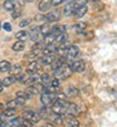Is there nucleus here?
Segmentation results:
<instances>
[{"label":"nucleus","instance_id":"a18cd8bd","mask_svg":"<svg viewBox=\"0 0 117 127\" xmlns=\"http://www.w3.org/2000/svg\"><path fill=\"white\" fill-rule=\"evenodd\" d=\"M25 1H27V3H33L34 0H25Z\"/></svg>","mask_w":117,"mask_h":127},{"label":"nucleus","instance_id":"f3484780","mask_svg":"<svg viewBox=\"0 0 117 127\" xmlns=\"http://www.w3.org/2000/svg\"><path fill=\"white\" fill-rule=\"evenodd\" d=\"M53 78H54V77H52L50 74H48V73H43V74L40 76V83H42L44 87H49V86H50V82H52Z\"/></svg>","mask_w":117,"mask_h":127},{"label":"nucleus","instance_id":"7c9ffc66","mask_svg":"<svg viewBox=\"0 0 117 127\" xmlns=\"http://www.w3.org/2000/svg\"><path fill=\"white\" fill-rule=\"evenodd\" d=\"M30 23H32V20L29 19V18H27V19H23L20 23H19V27H20V28H25V27H28Z\"/></svg>","mask_w":117,"mask_h":127},{"label":"nucleus","instance_id":"ddd939ff","mask_svg":"<svg viewBox=\"0 0 117 127\" xmlns=\"http://www.w3.org/2000/svg\"><path fill=\"white\" fill-rule=\"evenodd\" d=\"M55 61L54 54H47V56H43L40 59H39V63H42L44 65H52V63Z\"/></svg>","mask_w":117,"mask_h":127},{"label":"nucleus","instance_id":"4468645a","mask_svg":"<svg viewBox=\"0 0 117 127\" xmlns=\"http://www.w3.org/2000/svg\"><path fill=\"white\" fill-rule=\"evenodd\" d=\"M87 10H88V8H87V5H83V6H79L76 11H74V14H73V16L76 18V19H81L82 16H84L86 15V13H87Z\"/></svg>","mask_w":117,"mask_h":127},{"label":"nucleus","instance_id":"f03ea898","mask_svg":"<svg viewBox=\"0 0 117 127\" xmlns=\"http://www.w3.org/2000/svg\"><path fill=\"white\" fill-rule=\"evenodd\" d=\"M55 99H57V93L48 92V91L45 89V87H44V91H43L42 95H40V102H42L44 106H48V107H49Z\"/></svg>","mask_w":117,"mask_h":127},{"label":"nucleus","instance_id":"a878e982","mask_svg":"<svg viewBox=\"0 0 117 127\" xmlns=\"http://www.w3.org/2000/svg\"><path fill=\"white\" fill-rule=\"evenodd\" d=\"M10 72H11V74L13 76H19L22 73V65L20 64H14V65H11V68H10Z\"/></svg>","mask_w":117,"mask_h":127},{"label":"nucleus","instance_id":"a211bd4d","mask_svg":"<svg viewBox=\"0 0 117 127\" xmlns=\"http://www.w3.org/2000/svg\"><path fill=\"white\" fill-rule=\"evenodd\" d=\"M39 68H40V64L37 61H32L28 63V72H30V73H37Z\"/></svg>","mask_w":117,"mask_h":127},{"label":"nucleus","instance_id":"473e14b6","mask_svg":"<svg viewBox=\"0 0 117 127\" xmlns=\"http://www.w3.org/2000/svg\"><path fill=\"white\" fill-rule=\"evenodd\" d=\"M11 13H13V14H11L13 19H16V18H19V16L22 15V10H20V9H16V8H15V9H14Z\"/></svg>","mask_w":117,"mask_h":127},{"label":"nucleus","instance_id":"6ab92c4d","mask_svg":"<svg viewBox=\"0 0 117 127\" xmlns=\"http://www.w3.org/2000/svg\"><path fill=\"white\" fill-rule=\"evenodd\" d=\"M42 52L44 53V56H47V54H54V53L57 52V44H55V43H53V44H47V45L43 48Z\"/></svg>","mask_w":117,"mask_h":127},{"label":"nucleus","instance_id":"79ce46f5","mask_svg":"<svg viewBox=\"0 0 117 127\" xmlns=\"http://www.w3.org/2000/svg\"><path fill=\"white\" fill-rule=\"evenodd\" d=\"M87 1H91V3H98L100 0H87Z\"/></svg>","mask_w":117,"mask_h":127},{"label":"nucleus","instance_id":"393cba45","mask_svg":"<svg viewBox=\"0 0 117 127\" xmlns=\"http://www.w3.org/2000/svg\"><path fill=\"white\" fill-rule=\"evenodd\" d=\"M15 38L18 39V40H22V42H25L29 37H28V33L25 32V30H20V32H18L16 34H15Z\"/></svg>","mask_w":117,"mask_h":127},{"label":"nucleus","instance_id":"1a4fd4ad","mask_svg":"<svg viewBox=\"0 0 117 127\" xmlns=\"http://www.w3.org/2000/svg\"><path fill=\"white\" fill-rule=\"evenodd\" d=\"M44 16H45V22L47 23H55V22H58V20L61 19V13L57 11V10L48 11Z\"/></svg>","mask_w":117,"mask_h":127},{"label":"nucleus","instance_id":"b1692460","mask_svg":"<svg viewBox=\"0 0 117 127\" xmlns=\"http://www.w3.org/2000/svg\"><path fill=\"white\" fill-rule=\"evenodd\" d=\"M50 1H52V0H42L40 4H39V10H40V11H48Z\"/></svg>","mask_w":117,"mask_h":127},{"label":"nucleus","instance_id":"a19ab883","mask_svg":"<svg viewBox=\"0 0 117 127\" xmlns=\"http://www.w3.org/2000/svg\"><path fill=\"white\" fill-rule=\"evenodd\" d=\"M3 89H4V86H3V82H1V81H0V93H1V92H3Z\"/></svg>","mask_w":117,"mask_h":127},{"label":"nucleus","instance_id":"c9c22d12","mask_svg":"<svg viewBox=\"0 0 117 127\" xmlns=\"http://www.w3.org/2000/svg\"><path fill=\"white\" fill-rule=\"evenodd\" d=\"M34 19H35L37 22H45V16H44L43 14H38V15H35Z\"/></svg>","mask_w":117,"mask_h":127},{"label":"nucleus","instance_id":"4be33fe9","mask_svg":"<svg viewBox=\"0 0 117 127\" xmlns=\"http://www.w3.org/2000/svg\"><path fill=\"white\" fill-rule=\"evenodd\" d=\"M55 42V34H53L52 32L48 33L47 35H44V39H43V43L47 45V44H53Z\"/></svg>","mask_w":117,"mask_h":127},{"label":"nucleus","instance_id":"ea45409f","mask_svg":"<svg viewBox=\"0 0 117 127\" xmlns=\"http://www.w3.org/2000/svg\"><path fill=\"white\" fill-rule=\"evenodd\" d=\"M42 127H55V126H54L53 123H44Z\"/></svg>","mask_w":117,"mask_h":127},{"label":"nucleus","instance_id":"72a5a7b5","mask_svg":"<svg viewBox=\"0 0 117 127\" xmlns=\"http://www.w3.org/2000/svg\"><path fill=\"white\" fill-rule=\"evenodd\" d=\"M16 97H23V98H25V99H29L32 96H30V93H28V92H16Z\"/></svg>","mask_w":117,"mask_h":127},{"label":"nucleus","instance_id":"f704fd0d","mask_svg":"<svg viewBox=\"0 0 117 127\" xmlns=\"http://www.w3.org/2000/svg\"><path fill=\"white\" fill-rule=\"evenodd\" d=\"M64 1H66V0H52V1H50V5H53V6H58V5L63 4Z\"/></svg>","mask_w":117,"mask_h":127},{"label":"nucleus","instance_id":"bb28decb","mask_svg":"<svg viewBox=\"0 0 117 127\" xmlns=\"http://www.w3.org/2000/svg\"><path fill=\"white\" fill-rule=\"evenodd\" d=\"M13 50H15V52H20V50H23L24 48H25V44H24V42H22V40H18V42H15L14 44H13Z\"/></svg>","mask_w":117,"mask_h":127},{"label":"nucleus","instance_id":"dca6fc26","mask_svg":"<svg viewBox=\"0 0 117 127\" xmlns=\"http://www.w3.org/2000/svg\"><path fill=\"white\" fill-rule=\"evenodd\" d=\"M3 8L6 11H13L16 8V1L15 0H5L4 4H3Z\"/></svg>","mask_w":117,"mask_h":127},{"label":"nucleus","instance_id":"aec40b11","mask_svg":"<svg viewBox=\"0 0 117 127\" xmlns=\"http://www.w3.org/2000/svg\"><path fill=\"white\" fill-rule=\"evenodd\" d=\"M1 82H3V86H4V87H10V86H13V84L16 82V77L13 76V74H10V76L5 77Z\"/></svg>","mask_w":117,"mask_h":127},{"label":"nucleus","instance_id":"4c0bfd02","mask_svg":"<svg viewBox=\"0 0 117 127\" xmlns=\"http://www.w3.org/2000/svg\"><path fill=\"white\" fill-rule=\"evenodd\" d=\"M5 121H8V117L4 115V112H1L0 113V122H5Z\"/></svg>","mask_w":117,"mask_h":127},{"label":"nucleus","instance_id":"cd10ccee","mask_svg":"<svg viewBox=\"0 0 117 127\" xmlns=\"http://www.w3.org/2000/svg\"><path fill=\"white\" fill-rule=\"evenodd\" d=\"M86 28H87V24L83 23V22H79V23L74 24V30L78 32V33H83L86 30Z\"/></svg>","mask_w":117,"mask_h":127},{"label":"nucleus","instance_id":"9b49d317","mask_svg":"<svg viewBox=\"0 0 117 127\" xmlns=\"http://www.w3.org/2000/svg\"><path fill=\"white\" fill-rule=\"evenodd\" d=\"M74 11H76V4H74V1H69V3L66 4V6L63 9V15L64 16H72L74 14Z\"/></svg>","mask_w":117,"mask_h":127},{"label":"nucleus","instance_id":"6e6552de","mask_svg":"<svg viewBox=\"0 0 117 127\" xmlns=\"http://www.w3.org/2000/svg\"><path fill=\"white\" fill-rule=\"evenodd\" d=\"M63 127H79V122L73 116H66L62 122Z\"/></svg>","mask_w":117,"mask_h":127},{"label":"nucleus","instance_id":"f257e3e1","mask_svg":"<svg viewBox=\"0 0 117 127\" xmlns=\"http://www.w3.org/2000/svg\"><path fill=\"white\" fill-rule=\"evenodd\" d=\"M53 72H54L53 77H54L55 79H58V81H63V79H67V78H68V77H71V74L73 73V72L71 70V68L68 67V63H67L66 65L61 67V68H58V69L53 70Z\"/></svg>","mask_w":117,"mask_h":127},{"label":"nucleus","instance_id":"c756f323","mask_svg":"<svg viewBox=\"0 0 117 127\" xmlns=\"http://www.w3.org/2000/svg\"><path fill=\"white\" fill-rule=\"evenodd\" d=\"M4 115L8 117V120H9V118H13V117L16 115V110H15V108H8V110L4 111Z\"/></svg>","mask_w":117,"mask_h":127},{"label":"nucleus","instance_id":"37998d69","mask_svg":"<svg viewBox=\"0 0 117 127\" xmlns=\"http://www.w3.org/2000/svg\"><path fill=\"white\" fill-rule=\"evenodd\" d=\"M11 127H23L22 125H11Z\"/></svg>","mask_w":117,"mask_h":127},{"label":"nucleus","instance_id":"e433bc0d","mask_svg":"<svg viewBox=\"0 0 117 127\" xmlns=\"http://www.w3.org/2000/svg\"><path fill=\"white\" fill-rule=\"evenodd\" d=\"M3 28H4V30H6V32H11V24L8 23V22L3 24Z\"/></svg>","mask_w":117,"mask_h":127},{"label":"nucleus","instance_id":"49530a36","mask_svg":"<svg viewBox=\"0 0 117 127\" xmlns=\"http://www.w3.org/2000/svg\"><path fill=\"white\" fill-rule=\"evenodd\" d=\"M1 28H3V24H1V23H0V29H1Z\"/></svg>","mask_w":117,"mask_h":127},{"label":"nucleus","instance_id":"5701e85b","mask_svg":"<svg viewBox=\"0 0 117 127\" xmlns=\"http://www.w3.org/2000/svg\"><path fill=\"white\" fill-rule=\"evenodd\" d=\"M11 68V63L8 61H1L0 62V72H9Z\"/></svg>","mask_w":117,"mask_h":127},{"label":"nucleus","instance_id":"2eb2a0df","mask_svg":"<svg viewBox=\"0 0 117 127\" xmlns=\"http://www.w3.org/2000/svg\"><path fill=\"white\" fill-rule=\"evenodd\" d=\"M66 64H67V59H66L64 57H61L59 59H55V61L52 63V69L55 70V69H58V68L66 65Z\"/></svg>","mask_w":117,"mask_h":127},{"label":"nucleus","instance_id":"0eeeda50","mask_svg":"<svg viewBox=\"0 0 117 127\" xmlns=\"http://www.w3.org/2000/svg\"><path fill=\"white\" fill-rule=\"evenodd\" d=\"M79 115V107H78L76 103L73 102H68L67 104V110H66V116H78Z\"/></svg>","mask_w":117,"mask_h":127},{"label":"nucleus","instance_id":"f8f14e48","mask_svg":"<svg viewBox=\"0 0 117 127\" xmlns=\"http://www.w3.org/2000/svg\"><path fill=\"white\" fill-rule=\"evenodd\" d=\"M38 113H39V116H40V120H42V118L49 120L50 116L53 115V112H52V110H50V107H48V106H44L43 108H40Z\"/></svg>","mask_w":117,"mask_h":127},{"label":"nucleus","instance_id":"39448f33","mask_svg":"<svg viewBox=\"0 0 117 127\" xmlns=\"http://www.w3.org/2000/svg\"><path fill=\"white\" fill-rule=\"evenodd\" d=\"M43 91H44V86L42 83L37 82V83H33V84L28 86L27 92L30 93V95H39V93H42Z\"/></svg>","mask_w":117,"mask_h":127},{"label":"nucleus","instance_id":"c03bdc74","mask_svg":"<svg viewBox=\"0 0 117 127\" xmlns=\"http://www.w3.org/2000/svg\"><path fill=\"white\" fill-rule=\"evenodd\" d=\"M3 108H4V104H3V103H0V110H3Z\"/></svg>","mask_w":117,"mask_h":127},{"label":"nucleus","instance_id":"20e7f679","mask_svg":"<svg viewBox=\"0 0 117 127\" xmlns=\"http://www.w3.org/2000/svg\"><path fill=\"white\" fill-rule=\"evenodd\" d=\"M23 117L27 118V120H29L33 123H37V122L40 121V116H39V113L35 112V111H32V110H25L23 112Z\"/></svg>","mask_w":117,"mask_h":127},{"label":"nucleus","instance_id":"c85d7f7f","mask_svg":"<svg viewBox=\"0 0 117 127\" xmlns=\"http://www.w3.org/2000/svg\"><path fill=\"white\" fill-rule=\"evenodd\" d=\"M39 29H40V34H42V35H47L48 33H50V25H49L47 22L39 27Z\"/></svg>","mask_w":117,"mask_h":127},{"label":"nucleus","instance_id":"7ed1b4c3","mask_svg":"<svg viewBox=\"0 0 117 127\" xmlns=\"http://www.w3.org/2000/svg\"><path fill=\"white\" fill-rule=\"evenodd\" d=\"M68 67L71 68V70L73 73H79V72H83L86 68V63L83 61H73L68 63Z\"/></svg>","mask_w":117,"mask_h":127},{"label":"nucleus","instance_id":"58836bf2","mask_svg":"<svg viewBox=\"0 0 117 127\" xmlns=\"http://www.w3.org/2000/svg\"><path fill=\"white\" fill-rule=\"evenodd\" d=\"M0 127H11V125H10V122H0Z\"/></svg>","mask_w":117,"mask_h":127},{"label":"nucleus","instance_id":"412c9836","mask_svg":"<svg viewBox=\"0 0 117 127\" xmlns=\"http://www.w3.org/2000/svg\"><path fill=\"white\" fill-rule=\"evenodd\" d=\"M64 95H66V97H69V98L77 97V96H78V89H77L76 87H68Z\"/></svg>","mask_w":117,"mask_h":127},{"label":"nucleus","instance_id":"9d476101","mask_svg":"<svg viewBox=\"0 0 117 127\" xmlns=\"http://www.w3.org/2000/svg\"><path fill=\"white\" fill-rule=\"evenodd\" d=\"M39 35H40V29H39V27H32L28 32V37L29 39L34 40V42H38L39 39Z\"/></svg>","mask_w":117,"mask_h":127},{"label":"nucleus","instance_id":"2f4dec72","mask_svg":"<svg viewBox=\"0 0 117 127\" xmlns=\"http://www.w3.org/2000/svg\"><path fill=\"white\" fill-rule=\"evenodd\" d=\"M22 126L23 127H33V122H30L29 120H27V118H22Z\"/></svg>","mask_w":117,"mask_h":127},{"label":"nucleus","instance_id":"423d86ee","mask_svg":"<svg viewBox=\"0 0 117 127\" xmlns=\"http://www.w3.org/2000/svg\"><path fill=\"white\" fill-rule=\"evenodd\" d=\"M78 56H79V49H78V47L71 44V45L68 47V50H67V53H66V57H64V58H66L67 61H69V59L77 58Z\"/></svg>","mask_w":117,"mask_h":127}]
</instances>
